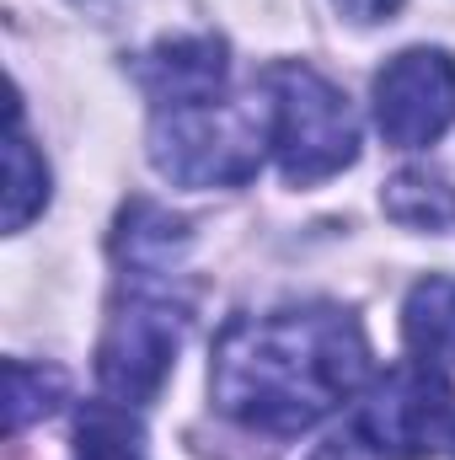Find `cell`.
I'll list each match as a JSON object with an SVG mask.
<instances>
[{"label": "cell", "mask_w": 455, "mask_h": 460, "mask_svg": "<svg viewBox=\"0 0 455 460\" xmlns=\"http://www.w3.org/2000/svg\"><path fill=\"white\" fill-rule=\"evenodd\" d=\"M370 369V343L338 305L236 316L210 364L215 407L241 429L290 439L338 412Z\"/></svg>", "instance_id": "obj_1"}, {"label": "cell", "mask_w": 455, "mask_h": 460, "mask_svg": "<svg viewBox=\"0 0 455 460\" xmlns=\"http://www.w3.org/2000/svg\"><path fill=\"white\" fill-rule=\"evenodd\" d=\"M273 145L268 92L241 102H199V108H161L150 123V161L177 188H236L257 177L263 150Z\"/></svg>", "instance_id": "obj_2"}, {"label": "cell", "mask_w": 455, "mask_h": 460, "mask_svg": "<svg viewBox=\"0 0 455 460\" xmlns=\"http://www.w3.org/2000/svg\"><path fill=\"white\" fill-rule=\"evenodd\" d=\"M268 108H273V155L284 182L311 188L353 166L359 155V123L333 81H322L311 65H273L263 75Z\"/></svg>", "instance_id": "obj_3"}, {"label": "cell", "mask_w": 455, "mask_h": 460, "mask_svg": "<svg viewBox=\"0 0 455 460\" xmlns=\"http://www.w3.org/2000/svg\"><path fill=\"white\" fill-rule=\"evenodd\" d=\"M183 305L150 284V279H129V295H118L113 316H108V332L97 343V380L103 391L123 402V407H139L150 402L166 375H172V358L183 343Z\"/></svg>", "instance_id": "obj_4"}, {"label": "cell", "mask_w": 455, "mask_h": 460, "mask_svg": "<svg viewBox=\"0 0 455 460\" xmlns=\"http://www.w3.org/2000/svg\"><path fill=\"white\" fill-rule=\"evenodd\" d=\"M353 434L364 439V450L386 460H424L451 450L455 439V391L451 380L413 358V364H391L359 402Z\"/></svg>", "instance_id": "obj_5"}, {"label": "cell", "mask_w": 455, "mask_h": 460, "mask_svg": "<svg viewBox=\"0 0 455 460\" xmlns=\"http://www.w3.org/2000/svg\"><path fill=\"white\" fill-rule=\"evenodd\" d=\"M455 123V54L402 49L375 75V128L397 150H424Z\"/></svg>", "instance_id": "obj_6"}, {"label": "cell", "mask_w": 455, "mask_h": 460, "mask_svg": "<svg viewBox=\"0 0 455 460\" xmlns=\"http://www.w3.org/2000/svg\"><path fill=\"white\" fill-rule=\"evenodd\" d=\"M139 86L156 97L161 108H199V102H220L226 86V43L215 32H193V38H166L150 54H139L134 65Z\"/></svg>", "instance_id": "obj_7"}, {"label": "cell", "mask_w": 455, "mask_h": 460, "mask_svg": "<svg viewBox=\"0 0 455 460\" xmlns=\"http://www.w3.org/2000/svg\"><path fill=\"white\" fill-rule=\"evenodd\" d=\"M402 332L424 364H455V279L429 273L402 305Z\"/></svg>", "instance_id": "obj_8"}, {"label": "cell", "mask_w": 455, "mask_h": 460, "mask_svg": "<svg viewBox=\"0 0 455 460\" xmlns=\"http://www.w3.org/2000/svg\"><path fill=\"white\" fill-rule=\"evenodd\" d=\"M49 209V166L32 150L22 108H11V139H5V230H27L32 215Z\"/></svg>", "instance_id": "obj_9"}, {"label": "cell", "mask_w": 455, "mask_h": 460, "mask_svg": "<svg viewBox=\"0 0 455 460\" xmlns=\"http://www.w3.org/2000/svg\"><path fill=\"white\" fill-rule=\"evenodd\" d=\"M386 215L407 230H455V188L424 166L397 172L386 182Z\"/></svg>", "instance_id": "obj_10"}, {"label": "cell", "mask_w": 455, "mask_h": 460, "mask_svg": "<svg viewBox=\"0 0 455 460\" xmlns=\"http://www.w3.org/2000/svg\"><path fill=\"white\" fill-rule=\"evenodd\" d=\"M145 434L123 402H86L76 418V460H145Z\"/></svg>", "instance_id": "obj_11"}, {"label": "cell", "mask_w": 455, "mask_h": 460, "mask_svg": "<svg viewBox=\"0 0 455 460\" xmlns=\"http://www.w3.org/2000/svg\"><path fill=\"white\" fill-rule=\"evenodd\" d=\"M65 402V375L54 364H27V358H5V434L16 439L27 423L49 418Z\"/></svg>", "instance_id": "obj_12"}, {"label": "cell", "mask_w": 455, "mask_h": 460, "mask_svg": "<svg viewBox=\"0 0 455 460\" xmlns=\"http://www.w3.org/2000/svg\"><path fill=\"white\" fill-rule=\"evenodd\" d=\"M348 22H359V27H370V22H391L397 11H402V0H333Z\"/></svg>", "instance_id": "obj_13"}, {"label": "cell", "mask_w": 455, "mask_h": 460, "mask_svg": "<svg viewBox=\"0 0 455 460\" xmlns=\"http://www.w3.org/2000/svg\"><path fill=\"white\" fill-rule=\"evenodd\" d=\"M359 434H348V439H327L322 450H317V460H359Z\"/></svg>", "instance_id": "obj_14"}, {"label": "cell", "mask_w": 455, "mask_h": 460, "mask_svg": "<svg viewBox=\"0 0 455 460\" xmlns=\"http://www.w3.org/2000/svg\"><path fill=\"white\" fill-rule=\"evenodd\" d=\"M451 450H455V439H451Z\"/></svg>", "instance_id": "obj_15"}]
</instances>
